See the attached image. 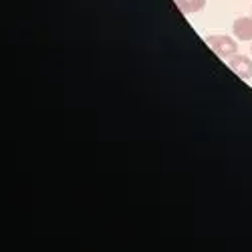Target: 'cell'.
Masks as SVG:
<instances>
[{
  "label": "cell",
  "instance_id": "obj_4",
  "mask_svg": "<svg viewBox=\"0 0 252 252\" xmlns=\"http://www.w3.org/2000/svg\"><path fill=\"white\" fill-rule=\"evenodd\" d=\"M176 6L184 12V14H194L200 12L206 6V0H174Z\"/></svg>",
  "mask_w": 252,
  "mask_h": 252
},
{
  "label": "cell",
  "instance_id": "obj_2",
  "mask_svg": "<svg viewBox=\"0 0 252 252\" xmlns=\"http://www.w3.org/2000/svg\"><path fill=\"white\" fill-rule=\"evenodd\" d=\"M228 65L240 79H244V81L252 79V59H248L246 55H238L236 53L232 59H228Z\"/></svg>",
  "mask_w": 252,
  "mask_h": 252
},
{
  "label": "cell",
  "instance_id": "obj_5",
  "mask_svg": "<svg viewBox=\"0 0 252 252\" xmlns=\"http://www.w3.org/2000/svg\"><path fill=\"white\" fill-rule=\"evenodd\" d=\"M250 53H252V47H250Z\"/></svg>",
  "mask_w": 252,
  "mask_h": 252
},
{
  "label": "cell",
  "instance_id": "obj_3",
  "mask_svg": "<svg viewBox=\"0 0 252 252\" xmlns=\"http://www.w3.org/2000/svg\"><path fill=\"white\" fill-rule=\"evenodd\" d=\"M232 32L238 40H252V16H242L234 20Z\"/></svg>",
  "mask_w": 252,
  "mask_h": 252
},
{
  "label": "cell",
  "instance_id": "obj_1",
  "mask_svg": "<svg viewBox=\"0 0 252 252\" xmlns=\"http://www.w3.org/2000/svg\"><path fill=\"white\" fill-rule=\"evenodd\" d=\"M206 43L208 47L212 49L220 59L228 61V59H232L236 53H238V45H236V40L232 36H228V34H210L206 36Z\"/></svg>",
  "mask_w": 252,
  "mask_h": 252
}]
</instances>
